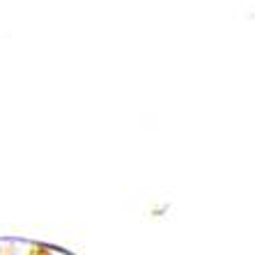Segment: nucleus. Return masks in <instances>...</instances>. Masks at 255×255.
Segmentation results:
<instances>
[{
	"label": "nucleus",
	"mask_w": 255,
	"mask_h": 255,
	"mask_svg": "<svg viewBox=\"0 0 255 255\" xmlns=\"http://www.w3.org/2000/svg\"><path fill=\"white\" fill-rule=\"evenodd\" d=\"M0 255H2V253H0Z\"/></svg>",
	"instance_id": "1"
}]
</instances>
